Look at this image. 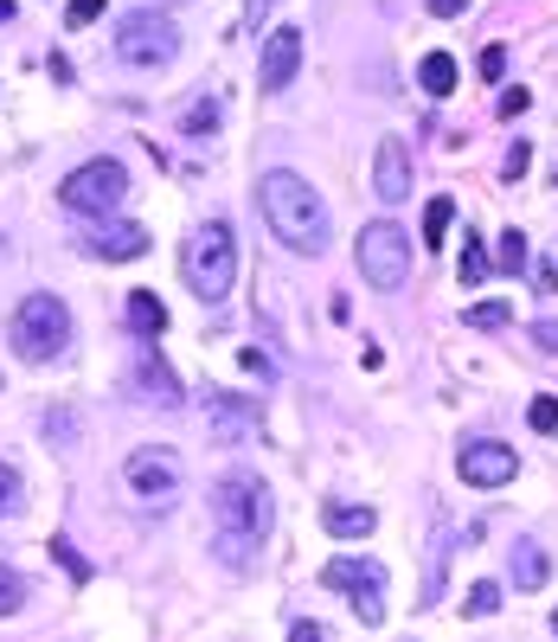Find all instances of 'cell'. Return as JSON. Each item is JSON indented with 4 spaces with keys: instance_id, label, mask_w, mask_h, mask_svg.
Here are the masks:
<instances>
[{
    "instance_id": "f546056e",
    "label": "cell",
    "mask_w": 558,
    "mask_h": 642,
    "mask_svg": "<svg viewBox=\"0 0 558 642\" xmlns=\"http://www.w3.org/2000/svg\"><path fill=\"white\" fill-rule=\"evenodd\" d=\"M501 264H507V270L526 264V238H521V231H501Z\"/></svg>"
},
{
    "instance_id": "83f0119b",
    "label": "cell",
    "mask_w": 558,
    "mask_h": 642,
    "mask_svg": "<svg viewBox=\"0 0 558 642\" xmlns=\"http://www.w3.org/2000/svg\"><path fill=\"white\" fill-rule=\"evenodd\" d=\"M20 501H26V494H20V476L0 463V521H7V514H20Z\"/></svg>"
},
{
    "instance_id": "2e32d148",
    "label": "cell",
    "mask_w": 558,
    "mask_h": 642,
    "mask_svg": "<svg viewBox=\"0 0 558 642\" xmlns=\"http://www.w3.org/2000/svg\"><path fill=\"white\" fill-rule=\"evenodd\" d=\"M321 521H328V533H335V540H366L372 527H379V514H372L366 501H321Z\"/></svg>"
},
{
    "instance_id": "4fadbf2b",
    "label": "cell",
    "mask_w": 558,
    "mask_h": 642,
    "mask_svg": "<svg viewBox=\"0 0 558 642\" xmlns=\"http://www.w3.org/2000/svg\"><path fill=\"white\" fill-rule=\"evenodd\" d=\"M77 244H84L90 258H103V264H129V258H142V251H149V231L129 226V219H110V226L84 231Z\"/></svg>"
},
{
    "instance_id": "d4e9b609",
    "label": "cell",
    "mask_w": 558,
    "mask_h": 642,
    "mask_svg": "<svg viewBox=\"0 0 558 642\" xmlns=\"http://www.w3.org/2000/svg\"><path fill=\"white\" fill-rule=\"evenodd\" d=\"M482 276H488V251H482V238L469 231L462 238V283H482Z\"/></svg>"
},
{
    "instance_id": "5bb4252c",
    "label": "cell",
    "mask_w": 558,
    "mask_h": 642,
    "mask_svg": "<svg viewBox=\"0 0 558 642\" xmlns=\"http://www.w3.org/2000/svg\"><path fill=\"white\" fill-rule=\"evenodd\" d=\"M372 193L385 199V206H398L411 193V149L398 142V135H385L379 142V167H372Z\"/></svg>"
},
{
    "instance_id": "60d3db41",
    "label": "cell",
    "mask_w": 558,
    "mask_h": 642,
    "mask_svg": "<svg viewBox=\"0 0 558 642\" xmlns=\"http://www.w3.org/2000/svg\"><path fill=\"white\" fill-rule=\"evenodd\" d=\"M552 630H558V617H552Z\"/></svg>"
},
{
    "instance_id": "44dd1931",
    "label": "cell",
    "mask_w": 558,
    "mask_h": 642,
    "mask_svg": "<svg viewBox=\"0 0 558 642\" xmlns=\"http://www.w3.org/2000/svg\"><path fill=\"white\" fill-rule=\"evenodd\" d=\"M212 129H219V104H193V110L180 116L186 142H212Z\"/></svg>"
},
{
    "instance_id": "484cf974",
    "label": "cell",
    "mask_w": 558,
    "mask_h": 642,
    "mask_svg": "<svg viewBox=\"0 0 558 642\" xmlns=\"http://www.w3.org/2000/svg\"><path fill=\"white\" fill-rule=\"evenodd\" d=\"M526 424H533V431H558V399L552 392H539V399L526 405Z\"/></svg>"
},
{
    "instance_id": "4dcf8cb0",
    "label": "cell",
    "mask_w": 558,
    "mask_h": 642,
    "mask_svg": "<svg viewBox=\"0 0 558 642\" xmlns=\"http://www.w3.org/2000/svg\"><path fill=\"white\" fill-rule=\"evenodd\" d=\"M526 161H533V149H526V142H514V149H507V161H501V181H521Z\"/></svg>"
},
{
    "instance_id": "e0dca14e",
    "label": "cell",
    "mask_w": 558,
    "mask_h": 642,
    "mask_svg": "<svg viewBox=\"0 0 558 642\" xmlns=\"http://www.w3.org/2000/svg\"><path fill=\"white\" fill-rule=\"evenodd\" d=\"M546 578H552L546 546L539 540H514V591H546Z\"/></svg>"
},
{
    "instance_id": "d6986e66",
    "label": "cell",
    "mask_w": 558,
    "mask_h": 642,
    "mask_svg": "<svg viewBox=\"0 0 558 642\" xmlns=\"http://www.w3.org/2000/svg\"><path fill=\"white\" fill-rule=\"evenodd\" d=\"M417 84H424L430 97H449V90H456V58H449V52H430V58L417 65Z\"/></svg>"
},
{
    "instance_id": "277c9868",
    "label": "cell",
    "mask_w": 558,
    "mask_h": 642,
    "mask_svg": "<svg viewBox=\"0 0 558 642\" xmlns=\"http://www.w3.org/2000/svg\"><path fill=\"white\" fill-rule=\"evenodd\" d=\"M212 514H219L225 533H238V540H251V546H263V540H270V521H276L270 489H263L258 476H225L219 489H212Z\"/></svg>"
},
{
    "instance_id": "52a82bcc",
    "label": "cell",
    "mask_w": 558,
    "mask_h": 642,
    "mask_svg": "<svg viewBox=\"0 0 558 642\" xmlns=\"http://www.w3.org/2000/svg\"><path fill=\"white\" fill-rule=\"evenodd\" d=\"M116 58H122V65H142V72L174 65V58H180L174 20H161V13H122V26H116Z\"/></svg>"
},
{
    "instance_id": "d590c367",
    "label": "cell",
    "mask_w": 558,
    "mask_h": 642,
    "mask_svg": "<svg viewBox=\"0 0 558 642\" xmlns=\"http://www.w3.org/2000/svg\"><path fill=\"white\" fill-rule=\"evenodd\" d=\"M238 360H244V373H258V379H270V360H263L258 347H244V353H238Z\"/></svg>"
},
{
    "instance_id": "ffe728a7",
    "label": "cell",
    "mask_w": 558,
    "mask_h": 642,
    "mask_svg": "<svg viewBox=\"0 0 558 642\" xmlns=\"http://www.w3.org/2000/svg\"><path fill=\"white\" fill-rule=\"evenodd\" d=\"M449 219H456V199H444V193H437V199L424 206V244H430V251L449 238Z\"/></svg>"
},
{
    "instance_id": "30bf717a",
    "label": "cell",
    "mask_w": 558,
    "mask_h": 642,
    "mask_svg": "<svg viewBox=\"0 0 558 642\" xmlns=\"http://www.w3.org/2000/svg\"><path fill=\"white\" fill-rule=\"evenodd\" d=\"M514 469H521V456L507 450V444H494V437L462 444V482L469 489H501V482H514Z\"/></svg>"
},
{
    "instance_id": "e575fe53",
    "label": "cell",
    "mask_w": 558,
    "mask_h": 642,
    "mask_svg": "<svg viewBox=\"0 0 558 642\" xmlns=\"http://www.w3.org/2000/svg\"><path fill=\"white\" fill-rule=\"evenodd\" d=\"M526 104H533V97H526L521 84H514V90H501V116H521Z\"/></svg>"
},
{
    "instance_id": "cb8c5ba5",
    "label": "cell",
    "mask_w": 558,
    "mask_h": 642,
    "mask_svg": "<svg viewBox=\"0 0 558 642\" xmlns=\"http://www.w3.org/2000/svg\"><path fill=\"white\" fill-rule=\"evenodd\" d=\"M20 605H26V578L13 566H0V617H13Z\"/></svg>"
},
{
    "instance_id": "7402d4cb",
    "label": "cell",
    "mask_w": 558,
    "mask_h": 642,
    "mask_svg": "<svg viewBox=\"0 0 558 642\" xmlns=\"http://www.w3.org/2000/svg\"><path fill=\"white\" fill-rule=\"evenodd\" d=\"M449 546H456V533L437 527V540H430V591H424V605H437V591H444V559H449Z\"/></svg>"
},
{
    "instance_id": "7c38bea8",
    "label": "cell",
    "mask_w": 558,
    "mask_h": 642,
    "mask_svg": "<svg viewBox=\"0 0 558 642\" xmlns=\"http://www.w3.org/2000/svg\"><path fill=\"white\" fill-rule=\"evenodd\" d=\"M135 399H142V405H154V412H180V379L167 373V360H161V353H149V347H142V353H135Z\"/></svg>"
},
{
    "instance_id": "f1b7e54d",
    "label": "cell",
    "mask_w": 558,
    "mask_h": 642,
    "mask_svg": "<svg viewBox=\"0 0 558 642\" xmlns=\"http://www.w3.org/2000/svg\"><path fill=\"white\" fill-rule=\"evenodd\" d=\"M501 610V585H469V617H494Z\"/></svg>"
},
{
    "instance_id": "8fae6325",
    "label": "cell",
    "mask_w": 558,
    "mask_h": 642,
    "mask_svg": "<svg viewBox=\"0 0 558 642\" xmlns=\"http://www.w3.org/2000/svg\"><path fill=\"white\" fill-rule=\"evenodd\" d=\"M302 65V26H276L263 39V58H258V84L263 90H289V77Z\"/></svg>"
},
{
    "instance_id": "74e56055",
    "label": "cell",
    "mask_w": 558,
    "mask_h": 642,
    "mask_svg": "<svg viewBox=\"0 0 558 642\" xmlns=\"http://www.w3.org/2000/svg\"><path fill=\"white\" fill-rule=\"evenodd\" d=\"M430 13L437 20H456V13H469V0H430Z\"/></svg>"
},
{
    "instance_id": "d6a6232c",
    "label": "cell",
    "mask_w": 558,
    "mask_h": 642,
    "mask_svg": "<svg viewBox=\"0 0 558 642\" xmlns=\"http://www.w3.org/2000/svg\"><path fill=\"white\" fill-rule=\"evenodd\" d=\"M482 77H488V84H501V77H507V52H501V45H488V52H482Z\"/></svg>"
},
{
    "instance_id": "ab89813d",
    "label": "cell",
    "mask_w": 558,
    "mask_h": 642,
    "mask_svg": "<svg viewBox=\"0 0 558 642\" xmlns=\"http://www.w3.org/2000/svg\"><path fill=\"white\" fill-rule=\"evenodd\" d=\"M13 13H20V0H0V26H7V20H13Z\"/></svg>"
},
{
    "instance_id": "ba28073f",
    "label": "cell",
    "mask_w": 558,
    "mask_h": 642,
    "mask_svg": "<svg viewBox=\"0 0 558 642\" xmlns=\"http://www.w3.org/2000/svg\"><path fill=\"white\" fill-rule=\"evenodd\" d=\"M122 482H129V494H135L142 508L167 514V508L180 501V456L161 450V444H149V450H135L129 463H122Z\"/></svg>"
},
{
    "instance_id": "3957f363",
    "label": "cell",
    "mask_w": 558,
    "mask_h": 642,
    "mask_svg": "<svg viewBox=\"0 0 558 642\" xmlns=\"http://www.w3.org/2000/svg\"><path fill=\"white\" fill-rule=\"evenodd\" d=\"M13 353L26 360V367H45V360H58L65 347H72V308L58 303V296H45V290H33L26 303L13 308Z\"/></svg>"
},
{
    "instance_id": "4316f807",
    "label": "cell",
    "mask_w": 558,
    "mask_h": 642,
    "mask_svg": "<svg viewBox=\"0 0 558 642\" xmlns=\"http://www.w3.org/2000/svg\"><path fill=\"white\" fill-rule=\"evenodd\" d=\"M52 553H58V566H65V572H72V578H77V585H84V578H90V559H84V553H77V546H72V540H52Z\"/></svg>"
},
{
    "instance_id": "9a60e30c",
    "label": "cell",
    "mask_w": 558,
    "mask_h": 642,
    "mask_svg": "<svg viewBox=\"0 0 558 642\" xmlns=\"http://www.w3.org/2000/svg\"><path fill=\"white\" fill-rule=\"evenodd\" d=\"M206 417H212V437H225V444H244L263 431L258 405H244V399H206Z\"/></svg>"
},
{
    "instance_id": "ac0fdd59",
    "label": "cell",
    "mask_w": 558,
    "mask_h": 642,
    "mask_svg": "<svg viewBox=\"0 0 558 642\" xmlns=\"http://www.w3.org/2000/svg\"><path fill=\"white\" fill-rule=\"evenodd\" d=\"M129 328H135L142 340H154L161 328H167V308H161L154 290H135V296H129Z\"/></svg>"
},
{
    "instance_id": "1f68e13d",
    "label": "cell",
    "mask_w": 558,
    "mask_h": 642,
    "mask_svg": "<svg viewBox=\"0 0 558 642\" xmlns=\"http://www.w3.org/2000/svg\"><path fill=\"white\" fill-rule=\"evenodd\" d=\"M90 20H103V0H72V13H65V26H90Z\"/></svg>"
},
{
    "instance_id": "8d00e7d4",
    "label": "cell",
    "mask_w": 558,
    "mask_h": 642,
    "mask_svg": "<svg viewBox=\"0 0 558 642\" xmlns=\"http://www.w3.org/2000/svg\"><path fill=\"white\" fill-rule=\"evenodd\" d=\"M533 340H539L546 353H558V322H539V328H533Z\"/></svg>"
},
{
    "instance_id": "6da1fadb",
    "label": "cell",
    "mask_w": 558,
    "mask_h": 642,
    "mask_svg": "<svg viewBox=\"0 0 558 642\" xmlns=\"http://www.w3.org/2000/svg\"><path fill=\"white\" fill-rule=\"evenodd\" d=\"M263 219H270V231L289 244V251H302V258H321L328 251V199L302 181L296 167H276V174H263Z\"/></svg>"
},
{
    "instance_id": "f35d334b",
    "label": "cell",
    "mask_w": 558,
    "mask_h": 642,
    "mask_svg": "<svg viewBox=\"0 0 558 642\" xmlns=\"http://www.w3.org/2000/svg\"><path fill=\"white\" fill-rule=\"evenodd\" d=\"M289 636H296V642H328V630H321V623H296Z\"/></svg>"
},
{
    "instance_id": "7a4b0ae2",
    "label": "cell",
    "mask_w": 558,
    "mask_h": 642,
    "mask_svg": "<svg viewBox=\"0 0 558 642\" xmlns=\"http://www.w3.org/2000/svg\"><path fill=\"white\" fill-rule=\"evenodd\" d=\"M180 270H186V290H193L199 303H225L231 283H238V244H231V231H225L219 219L199 226L193 238H186Z\"/></svg>"
},
{
    "instance_id": "9c48e42d",
    "label": "cell",
    "mask_w": 558,
    "mask_h": 642,
    "mask_svg": "<svg viewBox=\"0 0 558 642\" xmlns=\"http://www.w3.org/2000/svg\"><path fill=\"white\" fill-rule=\"evenodd\" d=\"M58 199H65L72 213H90V219H103V213H116V206L129 199V174H122V161H84L72 181L58 187Z\"/></svg>"
},
{
    "instance_id": "603a6c76",
    "label": "cell",
    "mask_w": 558,
    "mask_h": 642,
    "mask_svg": "<svg viewBox=\"0 0 558 642\" xmlns=\"http://www.w3.org/2000/svg\"><path fill=\"white\" fill-rule=\"evenodd\" d=\"M507 322H514V308L507 303H475L469 315H462V328H482V335L488 328H507Z\"/></svg>"
},
{
    "instance_id": "836d02e7",
    "label": "cell",
    "mask_w": 558,
    "mask_h": 642,
    "mask_svg": "<svg viewBox=\"0 0 558 642\" xmlns=\"http://www.w3.org/2000/svg\"><path fill=\"white\" fill-rule=\"evenodd\" d=\"M276 7H283V0H251V7H244V26H263Z\"/></svg>"
},
{
    "instance_id": "5b68a950",
    "label": "cell",
    "mask_w": 558,
    "mask_h": 642,
    "mask_svg": "<svg viewBox=\"0 0 558 642\" xmlns=\"http://www.w3.org/2000/svg\"><path fill=\"white\" fill-rule=\"evenodd\" d=\"M321 585H328L335 598H347L353 617H360L366 630L385 623V566H379V559H353V553H340V559L321 566Z\"/></svg>"
},
{
    "instance_id": "8992f818",
    "label": "cell",
    "mask_w": 558,
    "mask_h": 642,
    "mask_svg": "<svg viewBox=\"0 0 558 642\" xmlns=\"http://www.w3.org/2000/svg\"><path fill=\"white\" fill-rule=\"evenodd\" d=\"M360 276H366L372 290H405L411 283V231L392 226V219H372L360 231Z\"/></svg>"
}]
</instances>
